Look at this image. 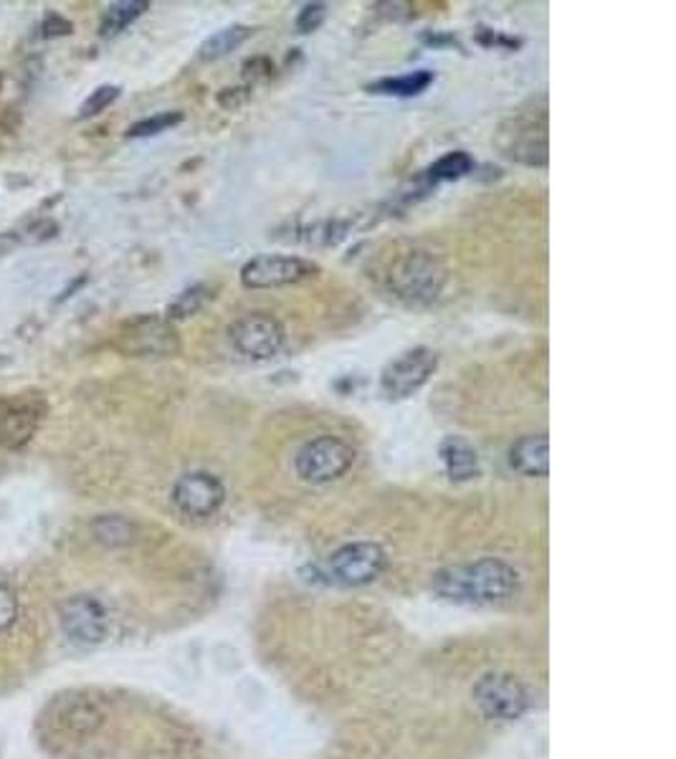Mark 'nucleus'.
Wrapping results in <instances>:
<instances>
[{
  "label": "nucleus",
  "mask_w": 676,
  "mask_h": 759,
  "mask_svg": "<svg viewBox=\"0 0 676 759\" xmlns=\"http://www.w3.org/2000/svg\"><path fill=\"white\" fill-rule=\"evenodd\" d=\"M319 266L309 258L287 254H262L242 266L238 279L246 289H281L307 284L319 276Z\"/></svg>",
  "instance_id": "nucleus-4"
},
{
  "label": "nucleus",
  "mask_w": 676,
  "mask_h": 759,
  "mask_svg": "<svg viewBox=\"0 0 676 759\" xmlns=\"http://www.w3.org/2000/svg\"><path fill=\"white\" fill-rule=\"evenodd\" d=\"M439 459L453 484H467V481L482 476V463H479L477 449L461 435H447L439 443Z\"/></svg>",
  "instance_id": "nucleus-14"
},
{
  "label": "nucleus",
  "mask_w": 676,
  "mask_h": 759,
  "mask_svg": "<svg viewBox=\"0 0 676 759\" xmlns=\"http://www.w3.org/2000/svg\"><path fill=\"white\" fill-rule=\"evenodd\" d=\"M171 502L185 520H211L226 502V489L208 471L183 473L171 491Z\"/></svg>",
  "instance_id": "nucleus-9"
},
{
  "label": "nucleus",
  "mask_w": 676,
  "mask_h": 759,
  "mask_svg": "<svg viewBox=\"0 0 676 759\" xmlns=\"http://www.w3.org/2000/svg\"><path fill=\"white\" fill-rule=\"evenodd\" d=\"M41 421V398L21 396L11 400L3 410V416H0V445H6V449H21V445L33 439Z\"/></svg>",
  "instance_id": "nucleus-13"
},
{
  "label": "nucleus",
  "mask_w": 676,
  "mask_h": 759,
  "mask_svg": "<svg viewBox=\"0 0 676 759\" xmlns=\"http://www.w3.org/2000/svg\"><path fill=\"white\" fill-rule=\"evenodd\" d=\"M16 615H18L16 595L11 591H6V587H0V633L11 628Z\"/></svg>",
  "instance_id": "nucleus-26"
},
{
  "label": "nucleus",
  "mask_w": 676,
  "mask_h": 759,
  "mask_svg": "<svg viewBox=\"0 0 676 759\" xmlns=\"http://www.w3.org/2000/svg\"><path fill=\"white\" fill-rule=\"evenodd\" d=\"M471 170H474V160H471L469 152L453 150L436 160V163L426 170V181L433 185L447 183V181H459V177H464L467 173H471Z\"/></svg>",
  "instance_id": "nucleus-21"
},
{
  "label": "nucleus",
  "mask_w": 676,
  "mask_h": 759,
  "mask_svg": "<svg viewBox=\"0 0 676 759\" xmlns=\"http://www.w3.org/2000/svg\"><path fill=\"white\" fill-rule=\"evenodd\" d=\"M502 150L506 157L514 163L542 167L547 163V127L540 124L535 117H518L510 120L502 127Z\"/></svg>",
  "instance_id": "nucleus-12"
},
{
  "label": "nucleus",
  "mask_w": 676,
  "mask_h": 759,
  "mask_svg": "<svg viewBox=\"0 0 676 759\" xmlns=\"http://www.w3.org/2000/svg\"><path fill=\"white\" fill-rule=\"evenodd\" d=\"M228 342L234 350L252 362H269L281 355L287 345V329L277 317L266 311H254L236 319L228 327Z\"/></svg>",
  "instance_id": "nucleus-5"
},
{
  "label": "nucleus",
  "mask_w": 676,
  "mask_h": 759,
  "mask_svg": "<svg viewBox=\"0 0 676 759\" xmlns=\"http://www.w3.org/2000/svg\"><path fill=\"white\" fill-rule=\"evenodd\" d=\"M117 347L127 357H145V360H160L181 352V337L173 321L157 315H145L124 321Z\"/></svg>",
  "instance_id": "nucleus-6"
},
{
  "label": "nucleus",
  "mask_w": 676,
  "mask_h": 759,
  "mask_svg": "<svg viewBox=\"0 0 676 759\" xmlns=\"http://www.w3.org/2000/svg\"><path fill=\"white\" fill-rule=\"evenodd\" d=\"M71 33V23H66L61 16H49L47 23H43V35H61Z\"/></svg>",
  "instance_id": "nucleus-27"
},
{
  "label": "nucleus",
  "mask_w": 676,
  "mask_h": 759,
  "mask_svg": "<svg viewBox=\"0 0 676 759\" xmlns=\"http://www.w3.org/2000/svg\"><path fill=\"white\" fill-rule=\"evenodd\" d=\"M449 269L429 248H406L393 256L386 269V287L406 307H429L447 287Z\"/></svg>",
  "instance_id": "nucleus-2"
},
{
  "label": "nucleus",
  "mask_w": 676,
  "mask_h": 759,
  "mask_svg": "<svg viewBox=\"0 0 676 759\" xmlns=\"http://www.w3.org/2000/svg\"><path fill=\"white\" fill-rule=\"evenodd\" d=\"M431 84H433V71L418 69V71H411V74L388 76V79H380V82H372L368 86V92L382 94V96H403V100H408V96L423 94Z\"/></svg>",
  "instance_id": "nucleus-16"
},
{
  "label": "nucleus",
  "mask_w": 676,
  "mask_h": 759,
  "mask_svg": "<svg viewBox=\"0 0 676 759\" xmlns=\"http://www.w3.org/2000/svg\"><path fill=\"white\" fill-rule=\"evenodd\" d=\"M150 3L145 0H122V3H112L106 8L102 21H100V35L104 39H112V35L122 33L124 29H130L137 18L145 13Z\"/></svg>",
  "instance_id": "nucleus-19"
},
{
  "label": "nucleus",
  "mask_w": 676,
  "mask_h": 759,
  "mask_svg": "<svg viewBox=\"0 0 676 759\" xmlns=\"http://www.w3.org/2000/svg\"><path fill=\"white\" fill-rule=\"evenodd\" d=\"M388 567L386 550L376 542H352L332 552L325 573L337 585L358 587L378 579Z\"/></svg>",
  "instance_id": "nucleus-8"
},
{
  "label": "nucleus",
  "mask_w": 676,
  "mask_h": 759,
  "mask_svg": "<svg viewBox=\"0 0 676 759\" xmlns=\"http://www.w3.org/2000/svg\"><path fill=\"white\" fill-rule=\"evenodd\" d=\"M252 33H254V29H248V25H242V23L228 25V29H221L201 43L198 59L206 61V64L208 61L224 59V57H228V53H234L238 47H244V43L252 39Z\"/></svg>",
  "instance_id": "nucleus-17"
},
{
  "label": "nucleus",
  "mask_w": 676,
  "mask_h": 759,
  "mask_svg": "<svg viewBox=\"0 0 676 759\" xmlns=\"http://www.w3.org/2000/svg\"><path fill=\"white\" fill-rule=\"evenodd\" d=\"M213 297H216V287H213V284H193V287L181 291L171 304H167L165 319L167 321L191 319L198 315L208 301H213Z\"/></svg>",
  "instance_id": "nucleus-18"
},
{
  "label": "nucleus",
  "mask_w": 676,
  "mask_h": 759,
  "mask_svg": "<svg viewBox=\"0 0 676 759\" xmlns=\"http://www.w3.org/2000/svg\"><path fill=\"white\" fill-rule=\"evenodd\" d=\"M61 719H64L66 729L79 731V735H86V731H94L102 725V714L89 701H74L71 707H66L64 714H61Z\"/></svg>",
  "instance_id": "nucleus-22"
},
{
  "label": "nucleus",
  "mask_w": 676,
  "mask_h": 759,
  "mask_svg": "<svg viewBox=\"0 0 676 759\" xmlns=\"http://www.w3.org/2000/svg\"><path fill=\"white\" fill-rule=\"evenodd\" d=\"M327 18V6L325 3H307L301 8L299 16H297V31L299 33H315L319 25L325 23Z\"/></svg>",
  "instance_id": "nucleus-25"
},
{
  "label": "nucleus",
  "mask_w": 676,
  "mask_h": 759,
  "mask_svg": "<svg viewBox=\"0 0 676 759\" xmlns=\"http://www.w3.org/2000/svg\"><path fill=\"white\" fill-rule=\"evenodd\" d=\"M120 100V86L114 84H104L100 89H94L92 94L86 96V102L79 106V117L89 120V117H96V114H102L104 110H110V106Z\"/></svg>",
  "instance_id": "nucleus-24"
},
{
  "label": "nucleus",
  "mask_w": 676,
  "mask_h": 759,
  "mask_svg": "<svg viewBox=\"0 0 676 759\" xmlns=\"http://www.w3.org/2000/svg\"><path fill=\"white\" fill-rule=\"evenodd\" d=\"M436 368H439V355L431 347H413L382 368L380 392L393 403L413 398L433 378Z\"/></svg>",
  "instance_id": "nucleus-7"
},
{
  "label": "nucleus",
  "mask_w": 676,
  "mask_h": 759,
  "mask_svg": "<svg viewBox=\"0 0 676 759\" xmlns=\"http://www.w3.org/2000/svg\"><path fill=\"white\" fill-rule=\"evenodd\" d=\"M92 532L94 537L100 540L106 547H127V544L135 542V524H132L127 516H120V514H104V516H96L92 522Z\"/></svg>",
  "instance_id": "nucleus-20"
},
{
  "label": "nucleus",
  "mask_w": 676,
  "mask_h": 759,
  "mask_svg": "<svg viewBox=\"0 0 676 759\" xmlns=\"http://www.w3.org/2000/svg\"><path fill=\"white\" fill-rule=\"evenodd\" d=\"M510 466L528 479H545L550 471V441L545 433L522 435L510 449Z\"/></svg>",
  "instance_id": "nucleus-15"
},
{
  "label": "nucleus",
  "mask_w": 676,
  "mask_h": 759,
  "mask_svg": "<svg viewBox=\"0 0 676 759\" xmlns=\"http://www.w3.org/2000/svg\"><path fill=\"white\" fill-rule=\"evenodd\" d=\"M358 453L340 435H317L295 455V471L305 484L325 486L342 479L352 469Z\"/></svg>",
  "instance_id": "nucleus-3"
},
{
  "label": "nucleus",
  "mask_w": 676,
  "mask_h": 759,
  "mask_svg": "<svg viewBox=\"0 0 676 759\" xmlns=\"http://www.w3.org/2000/svg\"><path fill=\"white\" fill-rule=\"evenodd\" d=\"M61 628L76 646H96L110 633V615L96 597L76 595L61 607Z\"/></svg>",
  "instance_id": "nucleus-11"
},
{
  "label": "nucleus",
  "mask_w": 676,
  "mask_h": 759,
  "mask_svg": "<svg viewBox=\"0 0 676 759\" xmlns=\"http://www.w3.org/2000/svg\"><path fill=\"white\" fill-rule=\"evenodd\" d=\"M433 593L457 605H496L514 597L520 575L502 560L484 557L443 567L431 579Z\"/></svg>",
  "instance_id": "nucleus-1"
},
{
  "label": "nucleus",
  "mask_w": 676,
  "mask_h": 759,
  "mask_svg": "<svg viewBox=\"0 0 676 759\" xmlns=\"http://www.w3.org/2000/svg\"><path fill=\"white\" fill-rule=\"evenodd\" d=\"M183 122V112H160L155 117L140 120L127 130V137H155L177 127Z\"/></svg>",
  "instance_id": "nucleus-23"
},
{
  "label": "nucleus",
  "mask_w": 676,
  "mask_h": 759,
  "mask_svg": "<svg viewBox=\"0 0 676 759\" xmlns=\"http://www.w3.org/2000/svg\"><path fill=\"white\" fill-rule=\"evenodd\" d=\"M479 714L492 721H514L528 711V691L514 676L489 674L471 691Z\"/></svg>",
  "instance_id": "nucleus-10"
}]
</instances>
